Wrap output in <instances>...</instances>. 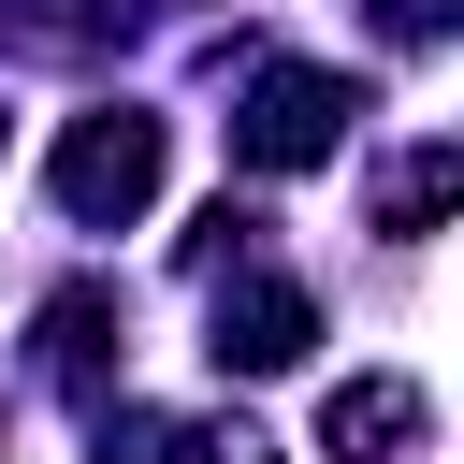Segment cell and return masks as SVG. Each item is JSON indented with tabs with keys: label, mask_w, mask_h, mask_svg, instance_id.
I'll list each match as a JSON object with an SVG mask.
<instances>
[{
	"label": "cell",
	"mask_w": 464,
	"mask_h": 464,
	"mask_svg": "<svg viewBox=\"0 0 464 464\" xmlns=\"http://www.w3.org/2000/svg\"><path fill=\"white\" fill-rule=\"evenodd\" d=\"M348 116H362L348 72H319V58H261L246 102H232V160H246V174H319V160L348 145Z\"/></svg>",
	"instance_id": "6da1fadb"
},
{
	"label": "cell",
	"mask_w": 464,
	"mask_h": 464,
	"mask_svg": "<svg viewBox=\"0 0 464 464\" xmlns=\"http://www.w3.org/2000/svg\"><path fill=\"white\" fill-rule=\"evenodd\" d=\"M145 203H160V116L145 102H87L58 130V218L72 232H130Z\"/></svg>",
	"instance_id": "7a4b0ae2"
},
{
	"label": "cell",
	"mask_w": 464,
	"mask_h": 464,
	"mask_svg": "<svg viewBox=\"0 0 464 464\" xmlns=\"http://www.w3.org/2000/svg\"><path fill=\"white\" fill-rule=\"evenodd\" d=\"M304 348H319V304L290 276H232L218 290V377H290Z\"/></svg>",
	"instance_id": "3957f363"
},
{
	"label": "cell",
	"mask_w": 464,
	"mask_h": 464,
	"mask_svg": "<svg viewBox=\"0 0 464 464\" xmlns=\"http://www.w3.org/2000/svg\"><path fill=\"white\" fill-rule=\"evenodd\" d=\"M420 435H435L420 377H348V392H319V450H334V464H406Z\"/></svg>",
	"instance_id": "277c9868"
},
{
	"label": "cell",
	"mask_w": 464,
	"mask_h": 464,
	"mask_svg": "<svg viewBox=\"0 0 464 464\" xmlns=\"http://www.w3.org/2000/svg\"><path fill=\"white\" fill-rule=\"evenodd\" d=\"M450 188H464V145L435 130V145H406V160L377 174V232H435V218H450Z\"/></svg>",
	"instance_id": "5b68a950"
},
{
	"label": "cell",
	"mask_w": 464,
	"mask_h": 464,
	"mask_svg": "<svg viewBox=\"0 0 464 464\" xmlns=\"http://www.w3.org/2000/svg\"><path fill=\"white\" fill-rule=\"evenodd\" d=\"M102 362H116V290L87 276V290L44 304V377H102Z\"/></svg>",
	"instance_id": "8992f818"
},
{
	"label": "cell",
	"mask_w": 464,
	"mask_h": 464,
	"mask_svg": "<svg viewBox=\"0 0 464 464\" xmlns=\"http://www.w3.org/2000/svg\"><path fill=\"white\" fill-rule=\"evenodd\" d=\"M87 450H102V464H188V420H160V406H116Z\"/></svg>",
	"instance_id": "52a82bcc"
},
{
	"label": "cell",
	"mask_w": 464,
	"mask_h": 464,
	"mask_svg": "<svg viewBox=\"0 0 464 464\" xmlns=\"http://www.w3.org/2000/svg\"><path fill=\"white\" fill-rule=\"evenodd\" d=\"M246 246H261V218H246V203H203V218H188V261H203V276H218V261H246Z\"/></svg>",
	"instance_id": "ba28073f"
},
{
	"label": "cell",
	"mask_w": 464,
	"mask_h": 464,
	"mask_svg": "<svg viewBox=\"0 0 464 464\" xmlns=\"http://www.w3.org/2000/svg\"><path fill=\"white\" fill-rule=\"evenodd\" d=\"M450 14H464V0H377V29H392V44H435Z\"/></svg>",
	"instance_id": "9c48e42d"
}]
</instances>
